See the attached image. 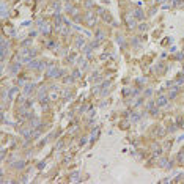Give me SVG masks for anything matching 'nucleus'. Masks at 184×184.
Segmentation results:
<instances>
[{
  "mask_svg": "<svg viewBox=\"0 0 184 184\" xmlns=\"http://www.w3.org/2000/svg\"><path fill=\"white\" fill-rule=\"evenodd\" d=\"M159 104L164 105V104H165V99H164V98H162V99H159Z\"/></svg>",
  "mask_w": 184,
  "mask_h": 184,
  "instance_id": "1",
  "label": "nucleus"
}]
</instances>
